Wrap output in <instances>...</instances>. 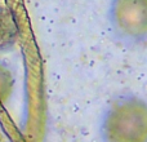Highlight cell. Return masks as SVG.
Listing matches in <instances>:
<instances>
[{
	"mask_svg": "<svg viewBox=\"0 0 147 142\" xmlns=\"http://www.w3.org/2000/svg\"><path fill=\"white\" fill-rule=\"evenodd\" d=\"M5 87V80H4V74L1 72V70H0V96H1L3 93V89H4Z\"/></svg>",
	"mask_w": 147,
	"mask_h": 142,
	"instance_id": "cell-4",
	"label": "cell"
},
{
	"mask_svg": "<svg viewBox=\"0 0 147 142\" xmlns=\"http://www.w3.org/2000/svg\"><path fill=\"white\" fill-rule=\"evenodd\" d=\"M112 18L115 26L127 36L147 35V0H115Z\"/></svg>",
	"mask_w": 147,
	"mask_h": 142,
	"instance_id": "cell-2",
	"label": "cell"
},
{
	"mask_svg": "<svg viewBox=\"0 0 147 142\" xmlns=\"http://www.w3.org/2000/svg\"><path fill=\"white\" fill-rule=\"evenodd\" d=\"M106 142H147V105L140 99L116 103L102 127Z\"/></svg>",
	"mask_w": 147,
	"mask_h": 142,
	"instance_id": "cell-1",
	"label": "cell"
},
{
	"mask_svg": "<svg viewBox=\"0 0 147 142\" xmlns=\"http://www.w3.org/2000/svg\"><path fill=\"white\" fill-rule=\"evenodd\" d=\"M18 35L17 22L8 8L0 7V49L12 45Z\"/></svg>",
	"mask_w": 147,
	"mask_h": 142,
	"instance_id": "cell-3",
	"label": "cell"
}]
</instances>
